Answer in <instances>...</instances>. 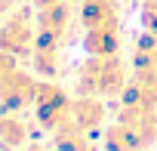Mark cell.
<instances>
[{"mask_svg":"<svg viewBox=\"0 0 157 151\" xmlns=\"http://www.w3.org/2000/svg\"><path fill=\"white\" fill-rule=\"evenodd\" d=\"M136 62H139V68H142V65H157V31H151V34H145V37L139 40V56H136Z\"/></svg>","mask_w":157,"mask_h":151,"instance_id":"cell-9","label":"cell"},{"mask_svg":"<svg viewBox=\"0 0 157 151\" xmlns=\"http://www.w3.org/2000/svg\"><path fill=\"white\" fill-rule=\"evenodd\" d=\"M68 120L77 123L80 130H86V133H96L102 126V120H105V108H102V102L96 96H80L77 102H71Z\"/></svg>","mask_w":157,"mask_h":151,"instance_id":"cell-4","label":"cell"},{"mask_svg":"<svg viewBox=\"0 0 157 151\" xmlns=\"http://www.w3.org/2000/svg\"><path fill=\"white\" fill-rule=\"evenodd\" d=\"M52 142H56V151H93L90 133L80 130L77 123H71V120H65L62 126L52 130Z\"/></svg>","mask_w":157,"mask_h":151,"instance_id":"cell-5","label":"cell"},{"mask_svg":"<svg viewBox=\"0 0 157 151\" xmlns=\"http://www.w3.org/2000/svg\"><path fill=\"white\" fill-rule=\"evenodd\" d=\"M105 145H108V151H145L148 145L126 126V123H114V126H108V133H105Z\"/></svg>","mask_w":157,"mask_h":151,"instance_id":"cell-7","label":"cell"},{"mask_svg":"<svg viewBox=\"0 0 157 151\" xmlns=\"http://www.w3.org/2000/svg\"><path fill=\"white\" fill-rule=\"evenodd\" d=\"M37 83L28 77V74H22L19 68L10 74V77L0 83V102H3L6 108H25L31 102H37Z\"/></svg>","mask_w":157,"mask_h":151,"instance_id":"cell-3","label":"cell"},{"mask_svg":"<svg viewBox=\"0 0 157 151\" xmlns=\"http://www.w3.org/2000/svg\"><path fill=\"white\" fill-rule=\"evenodd\" d=\"M0 142L10 145V148H19L28 142V126L25 120L19 117H0Z\"/></svg>","mask_w":157,"mask_h":151,"instance_id":"cell-8","label":"cell"},{"mask_svg":"<svg viewBox=\"0 0 157 151\" xmlns=\"http://www.w3.org/2000/svg\"><path fill=\"white\" fill-rule=\"evenodd\" d=\"M10 6V0H0V10H6Z\"/></svg>","mask_w":157,"mask_h":151,"instance_id":"cell-11","label":"cell"},{"mask_svg":"<svg viewBox=\"0 0 157 151\" xmlns=\"http://www.w3.org/2000/svg\"><path fill=\"white\" fill-rule=\"evenodd\" d=\"M83 96H120L126 90V74L117 56H96L77 80Z\"/></svg>","mask_w":157,"mask_h":151,"instance_id":"cell-1","label":"cell"},{"mask_svg":"<svg viewBox=\"0 0 157 151\" xmlns=\"http://www.w3.org/2000/svg\"><path fill=\"white\" fill-rule=\"evenodd\" d=\"M37 114H40V123L46 130H56L68 120L71 114V99L59 90V87H40L37 90Z\"/></svg>","mask_w":157,"mask_h":151,"instance_id":"cell-2","label":"cell"},{"mask_svg":"<svg viewBox=\"0 0 157 151\" xmlns=\"http://www.w3.org/2000/svg\"><path fill=\"white\" fill-rule=\"evenodd\" d=\"M40 6H52V3H62V0H37Z\"/></svg>","mask_w":157,"mask_h":151,"instance_id":"cell-10","label":"cell"},{"mask_svg":"<svg viewBox=\"0 0 157 151\" xmlns=\"http://www.w3.org/2000/svg\"><path fill=\"white\" fill-rule=\"evenodd\" d=\"M0 49L6 52H28L31 49V25L19 16L0 31Z\"/></svg>","mask_w":157,"mask_h":151,"instance_id":"cell-6","label":"cell"}]
</instances>
